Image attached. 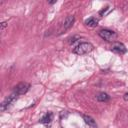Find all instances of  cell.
Returning a JSON list of instances; mask_svg holds the SVG:
<instances>
[{
    "instance_id": "1",
    "label": "cell",
    "mask_w": 128,
    "mask_h": 128,
    "mask_svg": "<svg viewBox=\"0 0 128 128\" xmlns=\"http://www.w3.org/2000/svg\"><path fill=\"white\" fill-rule=\"evenodd\" d=\"M93 48H94V46L90 42H81L73 49V53H75L77 55H84V54L91 52L93 50Z\"/></svg>"
},
{
    "instance_id": "2",
    "label": "cell",
    "mask_w": 128,
    "mask_h": 128,
    "mask_svg": "<svg viewBox=\"0 0 128 128\" xmlns=\"http://www.w3.org/2000/svg\"><path fill=\"white\" fill-rule=\"evenodd\" d=\"M18 94H16L15 92H12L9 96H7L5 99H4V101L1 103V107H0V109H1V111H5L6 109H8L17 99H18Z\"/></svg>"
},
{
    "instance_id": "3",
    "label": "cell",
    "mask_w": 128,
    "mask_h": 128,
    "mask_svg": "<svg viewBox=\"0 0 128 128\" xmlns=\"http://www.w3.org/2000/svg\"><path fill=\"white\" fill-rule=\"evenodd\" d=\"M98 34H99V36L102 39H104L106 41H113V42H115V39L117 38V34L114 31L108 30V29H102V30H100L98 32Z\"/></svg>"
},
{
    "instance_id": "4",
    "label": "cell",
    "mask_w": 128,
    "mask_h": 128,
    "mask_svg": "<svg viewBox=\"0 0 128 128\" xmlns=\"http://www.w3.org/2000/svg\"><path fill=\"white\" fill-rule=\"evenodd\" d=\"M29 88H30V84L29 83H27V82H21V83L17 84L14 87V91L13 92H15L18 95H23V94H25L29 90Z\"/></svg>"
},
{
    "instance_id": "5",
    "label": "cell",
    "mask_w": 128,
    "mask_h": 128,
    "mask_svg": "<svg viewBox=\"0 0 128 128\" xmlns=\"http://www.w3.org/2000/svg\"><path fill=\"white\" fill-rule=\"evenodd\" d=\"M111 49H112L113 52H115V53H117V54H120V55L125 54V53L127 52V49H126L125 45H124L123 43H121V42H117V41L113 42V44H112V48H111Z\"/></svg>"
},
{
    "instance_id": "6",
    "label": "cell",
    "mask_w": 128,
    "mask_h": 128,
    "mask_svg": "<svg viewBox=\"0 0 128 128\" xmlns=\"http://www.w3.org/2000/svg\"><path fill=\"white\" fill-rule=\"evenodd\" d=\"M75 21V17L73 15H68L65 19H64V22H63V25H62V29H61V32H64L66 30H68L74 23Z\"/></svg>"
},
{
    "instance_id": "7",
    "label": "cell",
    "mask_w": 128,
    "mask_h": 128,
    "mask_svg": "<svg viewBox=\"0 0 128 128\" xmlns=\"http://www.w3.org/2000/svg\"><path fill=\"white\" fill-rule=\"evenodd\" d=\"M82 117H83V120L85 121V123H86L88 126H90L91 128H97V124H96L95 120H94V119H93L91 116H88V115H83Z\"/></svg>"
},
{
    "instance_id": "8",
    "label": "cell",
    "mask_w": 128,
    "mask_h": 128,
    "mask_svg": "<svg viewBox=\"0 0 128 128\" xmlns=\"http://www.w3.org/2000/svg\"><path fill=\"white\" fill-rule=\"evenodd\" d=\"M52 119H53V114H52L51 112H48V113H46V114L41 118L40 122H41L42 124H48V123H50V122L52 121Z\"/></svg>"
},
{
    "instance_id": "9",
    "label": "cell",
    "mask_w": 128,
    "mask_h": 128,
    "mask_svg": "<svg viewBox=\"0 0 128 128\" xmlns=\"http://www.w3.org/2000/svg\"><path fill=\"white\" fill-rule=\"evenodd\" d=\"M97 24H98V19H96L94 17H91V18H89V19H87L85 21V25L87 27H91V28L92 27H96Z\"/></svg>"
},
{
    "instance_id": "10",
    "label": "cell",
    "mask_w": 128,
    "mask_h": 128,
    "mask_svg": "<svg viewBox=\"0 0 128 128\" xmlns=\"http://www.w3.org/2000/svg\"><path fill=\"white\" fill-rule=\"evenodd\" d=\"M97 100L100 101V102H107L110 100V96L107 94V93H104V92H101L99 93L97 96H96Z\"/></svg>"
},
{
    "instance_id": "11",
    "label": "cell",
    "mask_w": 128,
    "mask_h": 128,
    "mask_svg": "<svg viewBox=\"0 0 128 128\" xmlns=\"http://www.w3.org/2000/svg\"><path fill=\"white\" fill-rule=\"evenodd\" d=\"M108 9H109V7H108V6H106L105 8H103L102 10H100V11H99V15H100V16H103V15L106 13V11H107Z\"/></svg>"
},
{
    "instance_id": "12",
    "label": "cell",
    "mask_w": 128,
    "mask_h": 128,
    "mask_svg": "<svg viewBox=\"0 0 128 128\" xmlns=\"http://www.w3.org/2000/svg\"><path fill=\"white\" fill-rule=\"evenodd\" d=\"M6 26H7V22H6V21H5V22H2V23H1V31H3Z\"/></svg>"
},
{
    "instance_id": "13",
    "label": "cell",
    "mask_w": 128,
    "mask_h": 128,
    "mask_svg": "<svg viewBox=\"0 0 128 128\" xmlns=\"http://www.w3.org/2000/svg\"><path fill=\"white\" fill-rule=\"evenodd\" d=\"M77 38H79V36H75V37H73V38H71V40L69 41V43H70V44H72V43H74V42L76 41V39H77Z\"/></svg>"
},
{
    "instance_id": "14",
    "label": "cell",
    "mask_w": 128,
    "mask_h": 128,
    "mask_svg": "<svg viewBox=\"0 0 128 128\" xmlns=\"http://www.w3.org/2000/svg\"><path fill=\"white\" fill-rule=\"evenodd\" d=\"M123 99H124L125 101H128V93L124 94V96H123Z\"/></svg>"
},
{
    "instance_id": "15",
    "label": "cell",
    "mask_w": 128,
    "mask_h": 128,
    "mask_svg": "<svg viewBox=\"0 0 128 128\" xmlns=\"http://www.w3.org/2000/svg\"><path fill=\"white\" fill-rule=\"evenodd\" d=\"M57 1L56 0H54V1H49V4H55Z\"/></svg>"
}]
</instances>
